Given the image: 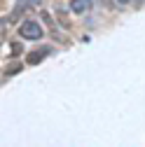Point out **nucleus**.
I'll return each instance as SVG.
<instances>
[{"mask_svg": "<svg viewBox=\"0 0 145 147\" xmlns=\"http://www.w3.org/2000/svg\"><path fill=\"white\" fill-rule=\"evenodd\" d=\"M19 35L24 40H40L42 38V26L38 24V21H24L21 26H19Z\"/></svg>", "mask_w": 145, "mask_h": 147, "instance_id": "1", "label": "nucleus"}, {"mask_svg": "<svg viewBox=\"0 0 145 147\" xmlns=\"http://www.w3.org/2000/svg\"><path fill=\"white\" fill-rule=\"evenodd\" d=\"M89 3L91 0H70V12L72 14H84L89 9Z\"/></svg>", "mask_w": 145, "mask_h": 147, "instance_id": "3", "label": "nucleus"}, {"mask_svg": "<svg viewBox=\"0 0 145 147\" xmlns=\"http://www.w3.org/2000/svg\"><path fill=\"white\" fill-rule=\"evenodd\" d=\"M117 3H119V5H126V3H131V0H117Z\"/></svg>", "mask_w": 145, "mask_h": 147, "instance_id": "7", "label": "nucleus"}, {"mask_svg": "<svg viewBox=\"0 0 145 147\" xmlns=\"http://www.w3.org/2000/svg\"><path fill=\"white\" fill-rule=\"evenodd\" d=\"M49 54V47L45 49H38V51H28V56H26V65H35V63H40L45 56Z\"/></svg>", "mask_w": 145, "mask_h": 147, "instance_id": "2", "label": "nucleus"}, {"mask_svg": "<svg viewBox=\"0 0 145 147\" xmlns=\"http://www.w3.org/2000/svg\"><path fill=\"white\" fill-rule=\"evenodd\" d=\"M26 3H30V5H40L42 0H26Z\"/></svg>", "mask_w": 145, "mask_h": 147, "instance_id": "6", "label": "nucleus"}, {"mask_svg": "<svg viewBox=\"0 0 145 147\" xmlns=\"http://www.w3.org/2000/svg\"><path fill=\"white\" fill-rule=\"evenodd\" d=\"M24 65H19V63H12L9 68H7V72H5V77H12V75H16V72H19Z\"/></svg>", "mask_w": 145, "mask_h": 147, "instance_id": "4", "label": "nucleus"}, {"mask_svg": "<svg viewBox=\"0 0 145 147\" xmlns=\"http://www.w3.org/2000/svg\"><path fill=\"white\" fill-rule=\"evenodd\" d=\"M42 19H45V24H47V26H51V19H49V14H45V12H42Z\"/></svg>", "mask_w": 145, "mask_h": 147, "instance_id": "5", "label": "nucleus"}]
</instances>
